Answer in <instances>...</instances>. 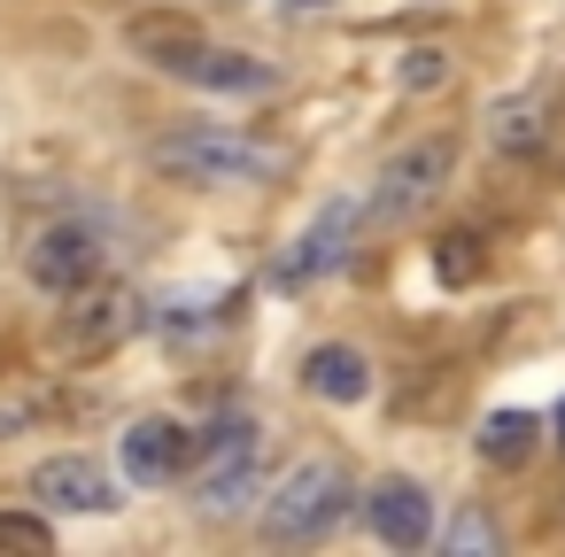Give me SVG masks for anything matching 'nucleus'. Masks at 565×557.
<instances>
[{
  "instance_id": "nucleus-1",
  "label": "nucleus",
  "mask_w": 565,
  "mask_h": 557,
  "mask_svg": "<svg viewBox=\"0 0 565 557\" xmlns=\"http://www.w3.org/2000/svg\"><path fill=\"white\" fill-rule=\"evenodd\" d=\"M148 163L179 186H271L287 171V148L248 140L233 125H186V132H163L148 148Z\"/></svg>"
},
{
  "instance_id": "nucleus-2",
  "label": "nucleus",
  "mask_w": 565,
  "mask_h": 557,
  "mask_svg": "<svg viewBox=\"0 0 565 557\" xmlns=\"http://www.w3.org/2000/svg\"><path fill=\"white\" fill-rule=\"evenodd\" d=\"M356 511V480L333 457H310L279 480V495L264 503V542H326L341 518Z\"/></svg>"
},
{
  "instance_id": "nucleus-3",
  "label": "nucleus",
  "mask_w": 565,
  "mask_h": 557,
  "mask_svg": "<svg viewBox=\"0 0 565 557\" xmlns=\"http://www.w3.org/2000/svg\"><path fill=\"white\" fill-rule=\"evenodd\" d=\"M449 171H457V140H449V132L411 140L403 156H387V163H380V179H372V194H364V225H372V233L411 225V217L449 186Z\"/></svg>"
},
{
  "instance_id": "nucleus-4",
  "label": "nucleus",
  "mask_w": 565,
  "mask_h": 557,
  "mask_svg": "<svg viewBox=\"0 0 565 557\" xmlns=\"http://www.w3.org/2000/svg\"><path fill=\"white\" fill-rule=\"evenodd\" d=\"M356 233H364V194H333L295 240H287V256L271 264V287L279 294H302V287H318L326 271H341L349 264V248H356Z\"/></svg>"
},
{
  "instance_id": "nucleus-5",
  "label": "nucleus",
  "mask_w": 565,
  "mask_h": 557,
  "mask_svg": "<svg viewBox=\"0 0 565 557\" xmlns=\"http://www.w3.org/2000/svg\"><path fill=\"white\" fill-rule=\"evenodd\" d=\"M148 325V302L132 294V287H78L71 294V310H63V356L71 364H102V356H117L132 333Z\"/></svg>"
},
{
  "instance_id": "nucleus-6",
  "label": "nucleus",
  "mask_w": 565,
  "mask_h": 557,
  "mask_svg": "<svg viewBox=\"0 0 565 557\" xmlns=\"http://www.w3.org/2000/svg\"><path fill=\"white\" fill-rule=\"evenodd\" d=\"M117 457H125V480H140V488H179L194 464H202V426H186V418H132L125 426V441H117Z\"/></svg>"
},
{
  "instance_id": "nucleus-7",
  "label": "nucleus",
  "mask_w": 565,
  "mask_h": 557,
  "mask_svg": "<svg viewBox=\"0 0 565 557\" xmlns=\"http://www.w3.org/2000/svg\"><path fill=\"white\" fill-rule=\"evenodd\" d=\"M24 271H32V287H40V294H78V287H94V279H102V233H94L86 217H55V225H40V233H32Z\"/></svg>"
},
{
  "instance_id": "nucleus-8",
  "label": "nucleus",
  "mask_w": 565,
  "mask_h": 557,
  "mask_svg": "<svg viewBox=\"0 0 565 557\" xmlns=\"http://www.w3.org/2000/svg\"><path fill=\"white\" fill-rule=\"evenodd\" d=\"M256 449H264L256 418H217V426L202 433L194 480H202V503H210V511H233L241 495H256Z\"/></svg>"
},
{
  "instance_id": "nucleus-9",
  "label": "nucleus",
  "mask_w": 565,
  "mask_h": 557,
  "mask_svg": "<svg viewBox=\"0 0 565 557\" xmlns=\"http://www.w3.org/2000/svg\"><path fill=\"white\" fill-rule=\"evenodd\" d=\"M364 526H372L387 549H426V542H434V495H426V480H411V472L372 480V488H364Z\"/></svg>"
},
{
  "instance_id": "nucleus-10",
  "label": "nucleus",
  "mask_w": 565,
  "mask_h": 557,
  "mask_svg": "<svg viewBox=\"0 0 565 557\" xmlns=\"http://www.w3.org/2000/svg\"><path fill=\"white\" fill-rule=\"evenodd\" d=\"M32 495H40L47 511H109V503H117V480H109L94 457H47V464L32 472Z\"/></svg>"
},
{
  "instance_id": "nucleus-11",
  "label": "nucleus",
  "mask_w": 565,
  "mask_h": 557,
  "mask_svg": "<svg viewBox=\"0 0 565 557\" xmlns=\"http://www.w3.org/2000/svg\"><path fill=\"white\" fill-rule=\"evenodd\" d=\"M125 47H132L140 63H156V71H179V63L202 47V24H194L186 9H140V17H125Z\"/></svg>"
},
{
  "instance_id": "nucleus-12",
  "label": "nucleus",
  "mask_w": 565,
  "mask_h": 557,
  "mask_svg": "<svg viewBox=\"0 0 565 557\" xmlns=\"http://www.w3.org/2000/svg\"><path fill=\"white\" fill-rule=\"evenodd\" d=\"M171 78H186V86H210V94H271L279 86V71L271 63H256V55H241V47H194Z\"/></svg>"
},
{
  "instance_id": "nucleus-13",
  "label": "nucleus",
  "mask_w": 565,
  "mask_h": 557,
  "mask_svg": "<svg viewBox=\"0 0 565 557\" xmlns=\"http://www.w3.org/2000/svg\"><path fill=\"white\" fill-rule=\"evenodd\" d=\"M302 387H310L318 403H364V395H372V364H364V349H349V341H318V349L302 356Z\"/></svg>"
},
{
  "instance_id": "nucleus-14",
  "label": "nucleus",
  "mask_w": 565,
  "mask_h": 557,
  "mask_svg": "<svg viewBox=\"0 0 565 557\" xmlns=\"http://www.w3.org/2000/svg\"><path fill=\"white\" fill-rule=\"evenodd\" d=\"M241 310H248L241 287H186V294H171V302L156 310V325H163L171 341H194V333H210V325H233Z\"/></svg>"
},
{
  "instance_id": "nucleus-15",
  "label": "nucleus",
  "mask_w": 565,
  "mask_h": 557,
  "mask_svg": "<svg viewBox=\"0 0 565 557\" xmlns=\"http://www.w3.org/2000/svg\"><path fill=\"white\" fill-rule=\"evenodd\" d=\"M488 148H503V156H542V148H550V101H534V94L495 101V109H488Z\"/></svg>"
},
{
  "instance_id": "nucleus-16",
  "label": "nucleus",
  "mask_w": 565,
  "mask_h": 557,
  "mask_svg": "<svg viewBox=\"0 0 565 557\" xmlns=\"http://www.w3.org/2000/svg\"><path fill=\"white\" fill-rule=\"evenodd\" d=\"M534 441H542V418H534V410H495V418L480 426V464L519 472V464L534 457Z\"/></svg>"
},
{
  "instance_id": "nucleus-17",
  "label": "nucleus",
  "mask_w": 565,
  "mask_h": 557,
  "mask_svg": "<svg viewBox=\"0 0 565 557\" xmlns=\"http://www.w3.org/2000/svg\"><path fill=\"white\" fill-rule=\"evenodd\" d=\"M434 279H441V287H457V294H465V287H480V279H488V240H480L472 225L441 233V240H434Z\"/></svg>"
},
{
  "instance_id": "nucleus-18",
  "label": "nucleus",
  "mask_w": 565,
  "mask_h": 557,
  "mask_svg": "<svg viewBox=\"0 0 565 557\" xmlns=\"http://www.w3.org/2000/svg\"><path fill=\"white\" fill-rule=\"evenodd\" d=\"M0 549L47 557V549H55V518H40V511H0Z\"/></svg>"
},
{
  "instance_id": "nucleus-19",
  "label": "nucleus",
  "mask_w": 565,
  "mask_h": 557,
  "mask_svg": "<svg viewBox=\"0 0 565 557\" xmlns=\"http://www.w3.org/2000/svg\"><path fill=\"white\" fill-rule=\"evenodd\" d=\"M449 549H457V557H480V549H495V518H488V511H457V526H449Z\"/></svg>"
},
{
  "instance_id": "nucleus-20",
  "label": "nucleus",
  "mask_w": 565,
  "mask_h": 557,
  "mask_svg": "<svg viewBox=\"0 0 565 557\" xmlns=\"http://www.w3.org/2000/svg\"><path fill=\"white\" fill-rule=\"evenodd\" d=\"M434 86H449V55L441 47H426V55L403 63V94H434Z\"/></svg>"
},
{
  "instance_id": "nucleus-21",
  "label": "nucleus",
  "mask_w": 565,
  "mask_h": 557,
  "mask_svg": "<svg viewBox=\"0 0 565 557\" xmlns=\"http://www.w3.org/2000/svg\"><path fill=\"white\" fill-rule=\"evenodd\" d=\"M557 449H565V403H557Z\"/></svg>"
},
{
  "instance_id": "nucleus-22",
  "label": "nucleus",
  "mask_w": 565,
  "mask_h": 557,
  "mask_svg": "<svg viewBox=\"0 0 565 557\" xmlns=\"http://www.w3.org/2000/svg\"><path fill=\"white\" fill-rule=\"evenodd\" d=\"M287 9H318V0H287Z\"/></svg>"
},
{
  "instance_id": "nucleus-23",
  "label": "nucleus",
  "mask_w": 565,
  "mask_h": 557,
  "mask_svg": "<svg viewBox=\"0 0 565 557\" xmlns=\"http://www.w3.org/2000/svg\"><path fill=\"white\" fill-rule=\"evenodd\" d=\"M557 109H565V94H557Z\"/></svg>"
}]
</instances>
